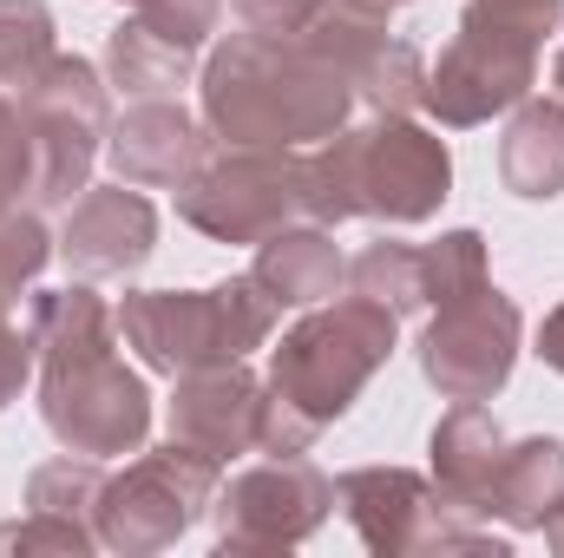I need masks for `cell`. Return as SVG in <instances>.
Instances as JSON below:
<instances>
[{
    "instance_id": "cell-1",
    "label": "cell",
    "mask_w": 564,
    "mask_h": 558,
    "mask_svg": "<svg viewBox=\"0 0 564 558\" xmlns=\"http://www.w3.org/2000/svg\"><path fill=\"white\" fill-rule=\"evenodd\" d=\"M348 86L355 79L315 60L302 40H270L243 26L230 46H217L204 73V119L237 151H295L308 139H335Z\"/></svg>"
},
{
    "instance_id": "cell-2",
    "label": "cell",
    "mask_w": 564,
    "mask_h": 558,
    "mask_svg": "<svg viewBox=\"0 0 564 558\" xmlns=\"http://www.w3.org/2000/svg\"><path fill=\"white\" fill-rule=\"evenodd\" d=\"M394 355V309L355 296L335 302L322 315H308L302 329H289L270 362V395H263V453H302L335 415H348V401L368 388V375Z\"/></svg>"
},
{
    "instance_id": "cell-3",
    "label": "cell",
    "mask_w": 564,
    "mask_h": 558,
    "mask_svg": "<svg viewBox=\"0 0 564 558\" xmlns=\"http://www.w3.org/2000/svg\"><path fill=\"white\" fill-rule=\"evenodd\" d=\"M446 144L421 126H375V132H341L328 151L302 158V211L315 224L341 217H388V224H421L446 197Z\"/></svg>"
},
{
    "instance_id": "cell-4",
    "label": "cell",
    "mask_w": 564,
    "mask_h": 558,
    "mask_svg": "<svg viewBox=\"0 0 564 558\" xmlns=\"http://www.w3.org/2000/svg\"><path fill=\"white\" fill-rule=\"evenodd\" d=\"M270 322H276V296L257 277L217 282V289H139L119 302V335L158 375L243 362L270 335Z\"/></svg>"
},
{
    "instance_id": "cell-5",
    "label": "cell",
    "mask_w": 564,
    "mask_h": 558,
    "mask_svg": "<svg viewBox=\"0 0 564 558\" xmlns=\"http://www.w3.org/2000/svg\"><path fill=\"white\" fill-rule=\"evenodd\" d=\"M539 26L519 20V13H499L486 0L466 7L453 46L440 53V66L426 73V99L446 126H479L492 119L499 106L525 99V86L539 79Z\"/></svg>"
},
{
    "instance_id": "cell-6",
    "label": "cell",
    "mask_w": 564,
    "mask_h": 558,
    "mask_svg": "<svg viewBox=\"0 0 564 558\" xmlns=\"http://www.w3.org/2000/svg\"><path fill=\"white\" fill-rule=\"evenodd\" d=\"M46 355V427L73 453H126L144 440V382L112 362L106 342H73V348H40Z\"/></svg>"
},
{
    "instance_id": "cell-7",
    "label": "cell",
    "mask_w": 564,
    "mask_h": 558,
    "mask_svg": "<svg viewBox=\"0 0 564 558\" xmlns=\"http://www.w3.org/2000/svg\"><path fill=\"white\" fill-rule=\"evenodd\" d=\"M20 119L33 132V197L40 204H66L86 191L93 151L106 139V93L99 73L86 60H59L33 79V93L20 99Z\"/></svg>"
},
{
    "instance_id": "cell-8",
    "label": "cell",
    "mask_w": 564,
    "mask_h": 558,
    "mask_svg": "<svg viewBox=\"0 0 564 558\" xmlns=\"http://www.w3.org/2000/svg\"><path fill=\"white\" fill-rule=\"evenodd\" d=\"M177 211L217 244H263L289 224V211H302V158L230 151L177 184Z\"/></svg>"
},
{
    "instance_id": "cell-9",
    "label": "cell",
    "mask_w": 564,
    "mask_h": 558,
    "mask_svg": "<svg viewBox=\"0 0 564 558\" xmlns=\"http://www.w3.org/2000/svg\"><path fill=\"white\" fill-rule=\"evenodd\" d=\"M210 486H217V460L177 440V447L139 460L126 480H106V493H99V539L126 546V552H158L197 519Z\"/></svg>"
},
{
    "instance_id": "cell-10",
    "label": "cell",
    "mask_w": 564,
    "mask_h": 558,
    "mask_svg": "<svg viewBox=\"0 0 564 558\" xmlns=\"http://www.w3.org/2000/svg\"><path fill=\"white\" fill-rule=\"evenodd\" d=\"M512 355H519V309L492 282L459 296V302H446L440 322L421 342L426 382L440 395H453V401H486L492 388H506Z\"/></svg>"
},
{
    "instance_id": "cell-11",
    "label": "cell",
    "mask_w": 564,
    "mask_h": 558,
    "mask_svg": "<svg viewBox=\"0 0 564 558\" xmlns=\"http://www.w3.org/2000/svg\"><path fill=\"white\" fill-rule=\"evenodd\" d=\"M328 500V480L302 453H276L224 486V546H295L322 526Z\"/></svg>"
},
{
    "instance_id": "cell-12",
    "label": "cell",
    "mask_w": 564,
    "mask_h": 558,
    "mask_svg": "<svg viewBox=\"0 0 564 558\" xmlns=\"http://www.w3.org/2000/svg\"><path fill=\"white\" fill-rule=\"evenodd\" d=\"M341 506L348 519L361 526V539L375 552H408V546H466L459 533L440 526V513L453 506L446 493H433L421 473H401V466H361L348 473L341 486Z\"/></svg>"
},
{
    "instance_id": "cell-13",
    "label": "cell",
    "mask_w": 564,
    "mask_h": 558,
    "mask_svg": "<svg viewBox=\"0 0 564 558\" xmlns=\"http://www.w3.org/2000/svg\"><path fill=\"white\" fill-rule=\"evenodd\" d=\"M171 433L210 460H230V453H250L257 433H263V388L224 362V368H191L177 401H171Z\"/></svg>"
},
{
    "instance_id": "cell-14",
    "label": "cell",
    "mask_w": 564,
    "mask_h": 558,
    "mask_svg": "<svg viewBox=\"0 0 564 558\" xmlns=\"http://www.w3.org/2000/svg\"><path fill=\"white\" fill-rule=\"evenodd\" d=\"M151 237H158L151 204L119 184V191H93V197L73 204L59 250H66V264L79 277H119V270H132V264L151 257Z\"/></svg>"
},
{
    "instance_id": "cell-15",
    "label": "cell",
    "mask_w": 564,
    "mask_h": 558,
    "mask_svg": "<svg viewBox=\"0 0 564 558\" xmlns=\"http://www.w3.org/2000/svg\"><path fill=\"white\" fill-rule=\"evenodd\" d=\"M204 158V139L191 126V112L164 106V99H144L139 112H126L112 126V164L126 184H184Z\"/></svg>"
},
{
    "instance_id": "cell-16",
    "label": "cell",
    "mask_w": 564,
    "mask_h": 558,
    "mask_svg": "<svg viewBox=\"0 0 564 558\" xmlns=\"http://www.w3.org/2000/svg\"><path fill=\"white\" fill-rule=\"evenodd\" d=\"M499 453H506L499 420L486 415L479 401H459L453 415L433 427V473H440V493H446L459 513H479V506H486V486H492Z\"/></svg>"
},
{
    "instance_id": "cell-17",
    "label": "cell",
    "mask_w": 564,
    "mask_h": 558,
    "mask_svg": "<svg viewBox=\"0 0 564 558\" xmlns=\"http://www.w3.org/2000/svg\"><path fill=\"white\" fill-rule=\"evenodd\" d=\"M479 513H506L512 526H552L564 513V447L558 440H519L499 453L486 506Z\"/></svg>"
},
{
    "instance_id": "cell-18",
    "label": "cell",
    "mask_w": 564,
    "mask_h": 558,
    "mask_svg": "<svg viewBox=\"0 0 564 558\" xmlns=\"http://www.w3.org/2000/svg\"><path fill=\"white\" fill-rule=\"evenodd\" d=\"M499 171L519 197H558L564 191V106H525L499 144Z\"/></svg>"
},
{
    "instance_id": "cell-19",
    "label": "cell",
    "mask_w": 564,
    "mask_h": 558,
    "mask_svg": "<svg viewBox=\"0 0 564 558\" xmlns=\"http://www.w3.org/2000/svg\"><path fill=\"white\" fill-rule=\"evenodd\" d=\"M257 282L276 302H322L341 282V257H335V244L322 230H276V237H263Z\"/></svg>"
},
{
    "instance_id": "cell-20",
    "label": "cell",
    "mask_w": 564,
    "mask_h": 558,
    "mask_svg": "<svg viewBox=\"0 0 564 558\" xmlns=\"http://www.w3.org/2000/svg\"><path fill=\"white\" fill-rule=\"evenodd\" d=\"M53 66V20L33 0H0V99L33 93V79Z\"/></svg>"
},
{
    "instance_id": "cell-21",
    "label": "cell",
    "mask_w": 564,
    "mask_h": 558,
    "mask_svg": "<svg viewBox=\"0 0 564 558\" xmlns=\"http://www.w3.org/2000/svg\"><path fill=\"white\" fill-rule=\"evenodd\" d=\"M184 66H191V53L171 46L164 33H151L144 20H132V26L112 33V79H119L126 93H139V99L171 93V86L184 79Z\"/></svg>"
},
{
    "instance_id": "cell-22",
    "label": "cell",
    "mask_w": 564,
    "mask_h": 558,
    "mask_svg": "<svg viewBox=\"0 0 564 558\" xmlns=\"http://www.w3.org/2000/svg\"><path fill=\"white\" fill-rule=\"evenodd\" d=\"M355 296H368V302H381V309H421L426 302V257L414 244H368L361 257H355Z\"/></svg>"
},
{
    "instance_id": "cell-23",
    "label": "cell",
    "mask_w": 564,
    "mask_h": 558,
    "mask_svg": "<svg viewBox=\"0 0 564 558\" xmlns=\"http://www.w3.org/2000/svg\"><path fill=\"white\" fill-rule=\"evenodd\" d=\"M355 86H361V99L375 106V112H388V119H401L408 106H421L426 99V73H421V46H408V40H381L368 60H361V73H355Z\"/></svg>"
},
{
    "instance_id": "cell-24",
    "label": "cell",
    "mask_w": 564,
    "mask_h": 558,
    "mask_svg": "<svg viewBox=\"0 0 564 558\" xmlns=\"http://www.w3.org/2000/svg\"><path fill=\"white\" fill-rule=\"evenodd\" d=\"M421 257H426V302H440V309L473 296V289H486V237L479 230H453Z\"/></svg>"
},
{
    "instance_id": "cell-25",
    "label": "cell",
    "mask_w": 564,
    "mask_h": 558,
    "mask_svg": "<svg viewBox=\"0 0 564 558\" xmlns=\"http://www.w3.org/2000/svg\"><path fill=\"white\" fill-rule=\"evenodd\" d=\"M46 230H40V217H20V211H7L0 217V296H13L20 282L40 277V264H46Z\"/></svg>"
},
{
    "instance_id": "cell-26",
    "label": "cell",
    "mask_w": 564,
    "mask_h": 558,
    "mask_svg": "<svg viewBox=\"0 0 564 558\" xmlns=\"http://www.w3.org/2000/svg\"><path fill=\"white\" fill-rule=\"evenodd\" d=\"M217 13H224V0H139V20L151 33H164L171 46H184V53H197L204 46V33L217 26Z\"/></svg>"
},
{
    "instance_id": "cell-27",
    "label": "cell",
    "mask_w": 564,
    "mask_h": 558,
    "mask_svg": "<svg viewBox=\"0 0 564 558\" xmlns=\"http://www.w3.org/2000/svg\"><path fill=\"white\" fill-rule=\"evenodd\" d=\"M20 184H33V132H26V119L0 99V217L13 211V191Z\"/></svg>"
},
{
    "instance_id": "cell-28",
    "label": "cell",
    "mask_w": 564,
    "mask_h": 558,
    "mask_svg": "<svg viewBox=\"0 0 564 558\" xmlns=\"http://www.w3.org/2000/svg\"><path fill=\"white\" fill-rule=\"evenodd\" d=\"M322 0H237V20L250 26V33H270V40H295L302 26H308V13H315Z\"/></svg>"
},
{
    "instance_id": "cell-29",
    "label": "cell",
    "mask_w": 564,
    "mask_h": 558,
    "mask_svg": "<svg viewBox=\"0 0 564 558\" xmlns=\"http://www.w3.org/2000/svg\"><path fill=\"white\" fill-rule=\"evenodd\" d=\"M26 552V546H59V552H86L93 546V533L86 526H73V519H53V513H40L33 526H13V533H0V552Z\"/></svg>"
},
{
    "instance_id": "cell-30",
    "label": "cell",
    "mask_w": 564,
    "mask_h": 558,
    "mask_svg": "<svg viewBox=\"0 0 564 558\" xmlns=\"http://www.w3.org/2000/svg\"><path fill=\"white\" fill-rule=\"evenodd\" d=\"M486 7H499V13H519V20H532L539 33H552L564 13V0H486Z\"/></svg>"
},
{
    "instance_id": "cell-31",
    "label": "cell",
    "mask_w": 564,
    "mask_h": 558,
    "mask_svg": "<svg viewBox=\"0 0 564 558\" xmlns=\"http://www.w3.org/2000/svg\"><path fill=\"white\" fill-rule=\"evenodd\" d=\"M539 355H545V368H558L564 375V302L545 315V329H539Z\"/></svg>"
},
{
    "instance_id": "cell-32",
    "label": "cell",
    "mask_w": 564,
    "mask_h": 558,
    "mask_svg": "<svg viewBox=\"0 0 564 558\" xmlns=\"http://www.w3.org/2000/svg\"><path fill=\"white\" fill-rule=\"evenodd\" d=\"M552 539H558V552H564V526H552Z\"/></svg>"
},
{
    "instance_id": "cell-33",
    "label": "cell",
    "mask_w": 564,
    "mask_h": 558,
    "mask_svg": "<svg viewBox=\"0 0 564 558\" xmlns=\"http://www.w3.org/2000/svg\"><path fill=\"white\" fill-rule=\"evenodd\" d=\"M368 7H401V0H368Z\"/></svg>"
}]
</instances>
